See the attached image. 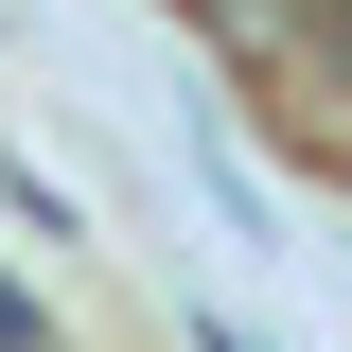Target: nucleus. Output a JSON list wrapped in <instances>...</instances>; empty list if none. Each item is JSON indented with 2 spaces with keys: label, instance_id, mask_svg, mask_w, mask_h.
Here are the masks:
<instances>
[{
  "label": "nucleus",
  "instance_id": "2",
  "mask_svg": "<svg viewBox=\"0 0 352 352\" xmlns=\"http://www.w3.org/2000/svg\"><path fill=\"white\" fill-rule=\"evenodd\" d=\"M317 18H335V0H194V36H212L229 71H264V88H282V53H300Z\"/></svg>",
  "mask_w": 352,
  "mask_h": 352
},
{
  "label": "nucleus",
  "instance_id": "1",
  "mask_svg": "<svg viewBox=\"0 0 352 352\" xmlns=\"http://www.w3.org/2000/svg\"><path fill=\"white\" fill-rule=\"evenodd\" d=\"M282 106H300V141H335V159H352V0L282 53Z\"/></svg>",
  "mask_w": 352,
  "mask_h": 352
},
{
  "label": "nucleus",
  "instance_id": "3",
  "mask_svg": "<svg viewBox=\"0 0 352 352\" xmlns=\"http://www.w3.org/2000/svg\"><path fill=\"white\" fill-rule=\"evenodd\" d=\"M0 352H36V317H18V300H0Z\"/></svg>",
  "mask_w": 352,
  "mask_h": 352
}]
</instances>
